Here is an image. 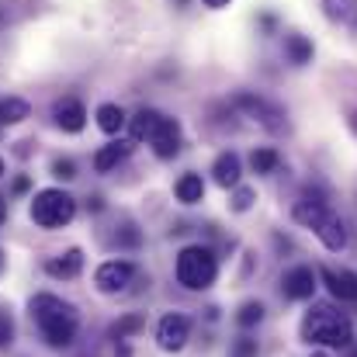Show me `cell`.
<instances>
[{"instance_id":"obj_13","label":"cell","mask_w":357,"mask_h":357,"mask_svg":"<svg viewBox=\"0 0 357 357\" xmlns=\"http://www.w3.org/2000/svg\"><path fill=\"white\" fill-rule=\"evenodd\" d=\"M80 271H84V253H80L77 246L66 250V253H59V257H49V260H45V274L56 278V281H73Z\"/></svg>"},{"instance_id":"obj_21","label":"cell","mask_w":357,"mask_h":357,"mask_svg":"<svg viewBox=\"0 0 357 357\" xmlns=\"http://www.w3.org/2000/svg\"><path fill=\"white\" fill-rule=\"evenodd\" d=\"M125 112H121L119 105H101L98 108V128L101 132H108V135H119L121 128H125Z\"/></svg>"},{"instance_id":"obj_35","label":"cell","mask_w":357,"mask_h":357,"mask_svg":"<svg viewBox=\"0 0 357 357\" xmlns=\"http://www.w3.org/2000/svg\"><path fill=\"white\" fill-rule=\"evenodd\" d=\"M0 181H3V160H0Z\"/></svg>"},{"instance_id":"obj_22","label":"cell","mask_w":357,"mask_h":357,"mask_svg":"<svg viewBox=\"0 0 357 357\" xmlns=\"http://www.w3.org/2000/svg\"><path fill=\"white\" fill-rule=\"evenodd\" d=\"M250 167H253V174H274L281 167V156H278V149L260 146V149L250 153Z\"/></svg>"},{"instance_id":"obj_33","label":"cell","mask_w":357,"mask_h":357,"mask_svg":"<svg viewBox=\"0 0 357 357\" xmlns=\"http://www.w3.org/2000/svg\"><path fill=\"white\" fill-rule=\"evenodd\" d=\"M7 219V208H3V198H0V222Z\"/></svg>"},{"instance_id":"obj_3","label":"cell","mask_w":357,"mask_h":357,"mask_svg":"<svg viewBox=\"0 0 357 357\" xmlns=\"http://www.w3.org/2000/svg\"><path fill=\"white\" fill-rule=\"evenodd\" d=\"M174 274H177V284H184L188 291H205L215 284L219 278V257L212 246L205 243H191L177 253V264H174Z\"/></svg>"},{"instance_id":"obj_34","label":"cell","mask_w":357,"mask_h":357,"mask_svg":"<svg viewBox=\"0 0 357 357\" xmlns=\"http://www.w3.org/2000/svg\"><path fill=\"white\" fill-rule=\"evenodd\" d=\"M351 125H354V132H357V112H354V119H351Z\"/></svg>"},{"instance_id":"obj_26","label":"cell","mask_w":357,"mask_h":357,"mask_svg":"<svg viewBox=\"0 0 357 357\" xmlns=\"http://www.w3.org/2000/svg\"><path fill=\"white\" fill-rule=\"evenodd\" d=\"M229 357H260V344L253 337H236L229 344Z\"/></svg>"},{"instance_id":"obj_37","label":"cell","mask_w":357,"mask_h":357,"mask_svg":"<svg viewBox=\"0 0 357 357\" xmlns=\"http://www.w3.org/2000/svg\"><path fill=\"white\" fill-rule=\"evenodd\" d=\"M312 357H326V354H312Z\"/></svg>"},{"instance_id":"obj_6","label":"cell","mask_w":357,"mask_h":357,"mask_svg":"<svg viewBox=\"0 0 357 357\" xmlns=\"http://www.w3.org/2000/svg\"><path fill=\"white\" fill-rule=\"evenodd\" d=\"M330 212H333V208H330V195H326L319 184L302 188L298 202L291 205V219H295L298 226H309V229H316V226H319Z\"/></svg>"},{"instance_id":"obj_2","label":"cell","mask_w":357,"mask_h":357,"mask_svg":"<svg viewBox=\"0 0 357 357\" xmlns=\"http://www.w3.org/2000/svg\"><path fill=\"white\" fill-rule=\"evenodd\" d=\"M302 340L305 344H319V347H333V351H347L354 344V323L337 312L333 305H312L302 316Z\"/></svg>"},{"instance_id":"obj_7","label":"cell","mask_w":357,"mask_h":357,"mask_svg":"<svg viewBox=\"0 0 357 357\" xmlns=\"http://www.w3.org/2000/svg\"><path fill=\"white\" fill-rule=\"evenodd\" d=\"M139 278V267L132 260H105L98 271H94V284L98 291L105 295H119V291H128V284Z\"/></svg>"},{"instance_id":"obj_16","label":"cell","mask_w":357,"mask_h":357,"mask_svg":"<svg viewBox=\"0 0 357 357\" xmlns=\"http://www.w3.org/2000/svg\"><path fill=\"white\" fill-rule=\"evenodd\" d=\"M181 142H184V139H181V125H177V119H167L149 146H153V153H156L160 160H174V156L181 153Z\"/></svg>"},{"instance_id":"obj_28","label":"cell","mask_w":357,"mask_h":357,"mask_svg":"<svg viewBox=\"0 0 357 357\" xmlns=\"http://www.w3.org/2000/svg\"><path fill=\"white\" fill-rule=\"evenodd\" d=\"M253 198H257L253 188H236V195H233V212H246V208L253 205Z\"/></svg>"},{"instance_id":"obj_17","label":"cell","mask_w":357,"mask_h":357,"mask_svg":"<svg viewBox=\"0 0 357 357\" xmlns=\"http://www.w3.org/2000/svg\"><path fill=\"white\" fill-rule=\"evenodd\" d=\"M128 153H132V142H125V139L101 146V149L94 153V170H98V174H108V170H115V167H119Z\"/></svg>"},{"instance_id":"obj_31","label":"cell","mask_w":357,"mask_h":357,"mask_svg":"<svg viewBox=\"0 0 357 357\" xmlns=\"http://www.w3.org/2000/svg\"><path fill=\"white\" fill-rule=\"evenodd\" d=\"M233 0H205V7H212V10H219V7H229Z\"/></svg>"},{"instance_id":"obj_36","label":"cell","mask_w":357,"mask_h":357,"mask_svg":"<svg viewBox=\"0 0 357 357\" xmlns=\"http://www.w3.org/2000/svg\"><path fill=\"white\" fill-rule=\"evenodd\" d=\"M0 271H3V250H0Z\"/></svg>"},{"instance_id":"obj_32","label":"cell","mask_w":357,"mask_h":357,"mask_svg":"<svg viewBox=\"0 0 357 357\" xmlns=\"http://www.w3.org/2000/svg\"><path fill=\"white\" fill-rule=\"evenodd\" d=\"M347 357H357V340L351 344V347H347Z\"/></svg>"},{"instance_id":"obj_1","label":"cell","mask_w":357,"mask_h":357,"mask_svg":"<svg viewBox=\"0 0 357 357\" xmlns=\"http://www.w3.org/2000/svg\"><path fill=\"white\" fill-rule=\"evenodd\" d=\"M31 319L42 330V337H45L49 347H70L73 337H77V330H80L77 309L70 302H63L59 295H49V291H42V295L31 298Z\"/></svg>"},{"instance_id":"obj_18","label":"cell","mask_w":357,"mask_h":357,"mask_svg":"<svg viewBox=\"0 0 357 357\" xmlns=\"http://www.w3.org/2000/svg\"><path fill=\"white\" fill-rule=\"evenodd\" d=\"M323 10L333 24L354 31L357 28V0H323Z\"/></svg>"},{"instance_id":"obj_9","label":"cell","mask_w":357,"mask_h":357,"mask_svg":"<svg viewBox=\"0 0 357 357\" xmlns=\"http://www.w3.org/2000/svg\"><path fill=\"white\" fill-rule=\"evenodd\" d=\"M188 340H191V319H188L184 312H167V316L160 319V326H156V344H160V351L177 354V351L188 347Z\"/></svg>"},{"instance_id":"obj_24","label":"cell","mask_w":357,"mask_h":357,"mask_svg":"<svg viewBox=\"0 0 357 357\" xmlns=\"http://www.w3.org/2000/svg\"><path fill=\"white\" fill-rule=\"evenodd\" d=\"M264 323V302H257V298H250V302H243L236 312V326L239 330H253V326H260Z\"/></svg>"},{"instance_id":"obj_25","label":"cell","mask_w":357,"mask_h":357,"mask_svg":"<svg viewBox=\"0 0 357 357\" xmlns=\"http://www.w3.org/2000/svg\"><path fill=\"white\" fill-rule=\"evenodd\" d=\"M142 326H146V316H139V312H128V316H121L119 323L112 326V337H115V340H128V337L142 333Z\"/></svg>"},{"instance_id":"obj_4","label":"cell","mask_w":357,"mask_h":357,"mask_svg":"<svg viewBox=\"0 0 357 357\" xmlns=\"http://www.w3.org/2000/svg\"><path fill=\"white\" fill-rule=\"evenodd\" d=\"M28 212H31L35 226H42V229H63V226L73 222L77 202L66 191H59V188H45V191H38L31 198V208Z\"/></svg>"},{"instance_id":"obj_11","label":"cell","mask_w":357,"mask_h":357,"mask_svg":"<svg viewBox=\"0 0 357 357\" xmlns=\"http://www.w3.org/2000/svg\"><path fill=\"white\" fill-rule=\"evenodd\" d=\"M163 121H167L163 112H156V108H139V112L128 119V132H132L135 142H153L156 132L163 128Z\"/></svg>"},{"instance_id":"obj_14","label":"cell","mask_w":357,"mask_h":357,"mask_svg":"<svg viewBox=\"0 0 357 357\" xmlns=\"http://www.w3.org/2000/svg\"><path fill=\"white\" fill-rule=\"evenodd\" d=\"M312 233L319 236V243H323L326 250H333V253H340V250L347 246V222L340 219V212H330Z\"/></svg>"},{"instance_id":"obj_30","label":"cell","mask_w":357,"mask_h":357,"mask_svg":"<svg viewBox=\"0 0 357 357\" xmlns=\"http://www.w3.org/2000/svg\"><path fill=\"white\" fill-rule=\"evenodd\" d=\"M21 191H28V177H17L14 181V195H21Z\"/></svg>"},{"instance_id":"obj_12","label":"cell","mask_w":357,"mask_h":357,"mask_svg":"<svg viewBox=\"0 0 357 357\" xmlns=\"http://www.w3.org/2000/svg\"><path fill=\"white\" fill-rule=\"evenodd\" d=\"M52 121L63 128V132H80L87 125V108L77 101V98H63L52 105Z\"/></svg>"},{"instance_id":"obj_29","label":"cell","mask_w":357,"mask_h":357,"mask_svg":"<svg viewBox=\"0 0 357 357\" xmlns=\"http://www.w3.org/2000/svg\"><path fill=\"white\" fill-rule=\"evenodd\" d=\"M10 340H14V319H10L7 312H0V351H3Z\"/></svg>"},{"instance_id":"obj_15","label":"cell","mask_w":357,"mask_h":357,"mask_svg":"<svg viewBox=\"0 0 357 357\" xmlns=\"http://www.w3.org/2000/svg\"><path fill=\"white\" fill-rule=\"evenodd\" d=\"M212 177H215L219 188H239V177H243V160H239V153H233V149L219 153L215 163H212Z\"/></svg>"},{"instance_id":"obj_23","label":"cell","mask_w":357,"mask_h":357,"mask_svg":"<svg viewBox=\"0 0 357 357\" xmlns=\"http://www.w3.org/2000/svg\"><path fill=\"white\" fill-rule=\"evenodd\" d=\"M28 115H31V108H28L24 98H7V101H0V125H17V121H24Z\"/></svg>"},{"instance_id":"obj_10","label":"cell","mask_w":357,"mask_h":357,"mask_svg":"<svg viewBox=\"0 0 357 357\" xmlns=\"http://www.w3.org/2000/svg\"><path fill=\"white\" fill-rule=\"evenodd\" d=\"M319 281L330 288L333 298L357 305V274L354 271H347V267H340V271H337V267H319Z\"/></svg>"},{"instance_id":"obj_20","label":"cell","mask_w":357,"mask_h":357,"mask_svg":"<svg viewBox=\"0 0 357 357\" xmlns=\"http://www.w3.org/2000/svg\"><path fill=\"white\" fill-rule=\"evenodd\" d=\"M284 59L291 66H305L312 63V42L305 35H284Z\"/></svg>"},{"instance_id":"obj_27","label":"cell","mask_w":357,"mask_h":357,"mask_svg":"<svg viewBox=\"0 0 357 357\" xmlns=\"http://www.w3.org/2000/svg\"><path fill=\"white\" fill-rule=\"evenodd\" d=\"M52 177H59V181H73V177H77V163H73L70 156L52 160Z\"/></svg>"},{"instance_id":"obj_5","label":"cell","mask_w":357,"mask_h":357,"mask_svg":"<svg viewBox=\"0 0 357 357\" xmlns=\"http://www.w3.org/2000/svg\"><path fill=\"white\" fill-rule=\"evenodd\" d=\"M229 108L239 112L243 119L257 121L260 128H267V132H284V108H278L274 101H267V98H260V94H250V91H239L236 98L229 101Z\"/></svg>"},{"instance_id":"obj_8","label":"cell","mask_w":357,"mask_h":357,"mask_svg":"<svg viewBox=\"0 0 357 357\" xmlns=\"http://www.w3.org/2000/svg\"><path fill=\"white\" fill-rule=\"evenodd\" d=\"M319 288V271H312L309 264H295L281 274V295L288 302H309Z\"/></svg>"},{"instance_id":"obj_19","label":"cell","mask_w":357,"mask_h":357,"mask_svg":"<svg viewBox=\"0 0 357 357\" xmlns=\"http://www.w3.org/2000/svg\"><path fill=\"white\" fill-rule=\"evenodd\" d=\"M174 195L181 205H198L205 198V181L202 174H181V181L174 184Z\"/></svg>"}]
</instances>
